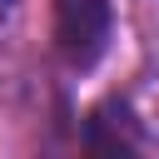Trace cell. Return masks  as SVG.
<instances>
[{"instance_id": "obj_1", "label": "cell", "mask_w": 159, "mask_h": 159, "mask_svg": "<svg viewBox=\"0 0 159 159\" xmlns=\"http://www.w3.org/2000/svg\"><path fill=\"white\" fill-rule=\"evenodd\" d=\"M114 10L109 0H55V50L70 70H94L109 50Z\"/></svg>"}, {"instance_id": "obj_2", "label": "cell", "mask_w": 159, "mask_h": 159, "mask_svg": "<svg viewBox=\"0 0 159 159\" xmlns=\"http://www.w3.org/2000/svg\"><path fill=\"white\" fill-rule=\"evenodd\" d=\"M15 5H20V0H0V25H5L10 15H15Z\"/></svg>"}]
</instances>
